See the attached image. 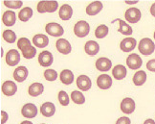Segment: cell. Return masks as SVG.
<instances>
[{
	"instance_id": "obj_9",
	"label": "cell",
	"mask_w": 155,
	"mask_h": 124,
	"mask_svg": "<svg viewBox=\"0 0 155 124\" xmlns=\"http://www.w3.org/2000/svg\"><path fill=\"white\" fill-rule=\"evenodd\" d=\"M21 114L23 116L28 117V119H34L38 115V108L33 103H27L22 107Z\"/></svg>"
},
{
	"instance_id": "obj_21",
	"label": "cell",
	"mask_w": 155,
	"mask_h": 124,
	"mask_svg": "<svg viewBox=\"0 0 155 124\" xmlns=\"http://www.w3.org/2000/svg\"><path fill=\"white\" fill-rule=\"evenodd\" d=\"M33 43L37 47H39V48H44V47H46L49 44V39L46 35L38 34V35H35V36H34Z\"/></svg>"
},
{
	"instance_id": "obj_23",
	"label": "cell",
	"mask_w": 155,
	"mask_h": 124,
	"mask_svg": "<svg viewBox=\"0 0 155 124\" xmlns=\"http://www.w3.org/2000/svg\"><path fill=\"white\" fill-rule=\"evenodd\" d=\"M2 21L3 24L6 26H13L16 21V15L15 13L13 11H6L2 15Z\"/></svg>"
},
{
	"instance_id": "obj_20",
	"label": "cell",
	"mask_w": 155,
	"mask_h": 124,
	"mask_svg": "<svg viewBox=\"0 0 155 124\" xmlns=\"http://www.w3.org/2000/svg\"><path fill=\"white\" fill-rule=\"evenodd\" d=\"M84 50L89 56H95L100 51V45L95 40H88L84 45Z\"/></svg>"
},
{
	"instance_id": "obj_15",
	"label": "cell",
	"mask_w": 155,
	"mask_h": 124,
	"mask_svg": "<svg viewBox=\"0 0 155 124\" xmlns=\"http://www.w3.org/2000/svg\"><path fill=\"white\" fill-rule=\"evenodd\" d=\"M137 44V41L133 38H127L121 41L120 43V48L124 52H130L132 51Z\"/></svg>"
},
{
	"instance_id": "obj_42",
	"label": "cell",
	"mask_w": 155,
	"mask_h": 124,
	"mask_svg": "<svg viewBox=\"0 0 155 124\" xmlns=\"http://www.w3.org/2000/svg\"><path fill=\"white\" fill-rule=\"evenodd\" d=\"M126 3H127V4H132V3L136 4V3H138V1H133V2L132 1H126Z\"/></svg>"
},
{
	"instance_id": "obj_14",
	"label": "cell",
	"mask_w": 155,
	"mask_h": 124,
	"mask_svg": "<svg viewBox=\"0 0 155 124\" xmlns=\"http://www.w3.org/2000/svg\"><path fill=\"white\" fill-rule=\"evenodd\" d=\"M2 92L7 96H12L17 91V87L13 81H5L2 84Z\"/></svg>"
},
{
	"instance_id": "obj_13",
	"label": "cell",
	"mask_w": 155,
	"mask_h": 124,
	"mask_svg": "<svg viewBox=\"0 0 155 124\" xmlns=\"http://www.w3.org/2000/svg\"><path fill=\"white\" fill-rule=\"evenodd\" d=\"M77 87L81 91H87L91 88V80L86 75H80L77 79Z\"/></svg>"
},
{
	"instance_id": "obj_31",
	"label": "cell",
	"mask_w": 155,
	"mask_h": 124,
	"mask_svg": "<svg viewBox=\"0 0 155 124\" xmlns=\"http://www.w3.org/2000/svg\"><path fill=\"white\" fill-rule=\"evenodd\" d=\"M71 99H72V101L76 104H83L85 102L84 95L79 91H72V93H71Z\"/></svg>"
},
{
	"instance_id": "obj_19",
	"label": "cell",
	"mask_w": 155,
	"mask_h": 124,
	"mask_svg": "<svg viewBox=\"0 0 155 124\" xmlns=\"http://www.w3.org/2000/svg\"><path fill=\"white\" fill-rule=\"evenodd\" d=\"M28 73L29 71L26 67H23V66L18 67L17 68H15L14 71V78L15 81L21 83L26 80V78L28 77Z\"/></svg>"
},
{
	"instance_id": "obj_36",
	"label": "cell",
	"mask_w": 155,
	"mask_h": 124,
	"mask_svg": "<svg viewBox=\"0 0 155 124\" xmlns=\"http://www.w3.org/2000/svg\"><path fill=\"white\" fill-rule=\"evenodd\" d=\"M44 77L48 81H55L58 78V73L55 69H47L44 71Z\"/></svg>"
},
{
	"instance_id": "obj_26",
	"label": "cell",
	"mask_w": 155,
	"mask_h": 124,
	"mask_svg": "<svg viewBox=\"0 0 155 124\" xmlns=\"http://www.w3.org/2000/svg\"><path fill=\"white\" fill-rule=\"evenodd\" d=\"M43 91H44V86L41 84V83H34V84H32L29 87L28 93L31 96L35 97V96L40 95V94L43 92Z\"/></svg>"
},
{
	"instance_id": "obj_33",
	"label": "cell",
	"mask_w": 155,
	"mask_h": 124,
	"mask_svg": "<svg viewBox=\"0 0 155 124\" xmlns=\"http://www.w3.org/2000/svg\"><path fill=\"white\" fill-rule=\"evenodd\" d=\"M3 39L9 43H14L16 40V35L14 31L12 30H5L2 34Z\"/></svg>"
},
{
	"instance_id": "obj_7",
	"label": "cell",
	"mask_w": 155,
	"mask_h": 124,
	"mask_svg": "<svg viewBox=\"0 0 155 124\" xmlns=\"http://www.w3.org/2000/svg\"><path fill=\"white\" fill-rule=\"evenodd\" d=\"M127 67L130 68V69H133V70H136V69H139L142 64H143V61L141 57L138 55V54H130L127 59Z\"/></svg>"
},
{
	"instance_id": "obj_40",
	"label": "cell",
	"mask_w": 155,
	"mask_h": 124,
	"mask_svg": "<svg viewBox=\"0 0 155 124\" xmlns=\"http://www.w3.org/2000/svg\"><path fill=\"white\" fill-rule=\"evenodd\" d=\"M150 14H151L153 16H155V3H153V4L151 5V7H150Z\"/></svg>"
},
{
	"instance_id": "obj_16",
	"label": "cell",
	"mask_w": 155,
	"mask_h": 124,
	"mask_svg": "<svg viewBox=\"0 0 155 124\" xmlns=\"http://www.w3.org/2000/svg\"><path fill=\"white\" fill-rule=\"evenodd\" d=\"M112 67V63L108 58H99L96 61V68L99 71H108Z\"/></svg>"
},
{
	"instance_id": "obj_5",
	"label": "cell",
	"mask_w": 155,
	"mask_h": 124,
	"mask_svg": "<svg viewBox=\"0 0 155 124\" xmlns=\"http://www.w3.org/2000/svg\"><path fill=\"white\" fill-rule=\"evenodd\" d=\"M45 31L52 37H61L64 33V29L58 23L50 22L45 26Z\"/></svg>"
},
{
	"instance_id": "obj_39",
	"label": "cell",
	"mask_w": 155,
	"mask_h": 124,
	"mask_svg": "<svg viewBox=\"0 0 155 124\" xmlns=\"http://www.w3.org/2000/svg\"><path fill=\"white\" fill-rule=\"evenodd\" d=\"M1 116H2V119H1V124H5L6 122H7L8 119H9V115H8L7 113H6V112L2 111L1 112Z\"/></svg>"
},
{
	"instance_id": "obj_3",
	"label": "cell",
	"mask_w": 155,
	"mask_h": 124,
	"mask_svg": "<svg viewBox=\"0 0 155 124\" xmlns=\"http://www.w3.org/2000/svg\"><path fill=\"white\" fill-rule=\"evenodd\" d=\"M58 7L57 1H39L38 3V12L40 14L43 13H54Z\"/></svg>"
},
{
	"instance_id": "obj_41",
	"label": "cell",
	"mask_w": 155,
	"mask_h": 124,
	"mask_svg": "<svg viewBox=\"0 0 155 124\" xmlns=\"http://www.w3.org/2000/svg\"><path fill=\"white\" fill-rule=\"evenodd\" d=\"M144 124H155V121L153 120V119H147L145 122H144Z\"/></svg>"
},
{
	"instance_id": "obj_25",
	"label": "cell",
	"mask_w": 155,
	"mask_h": 124,
	"mask_svg": "<svg viewBox=\"0 0 155 124\" xmlns=\"http://www.w3.org/2000/svg\"><path fill=\"white\" fill-rule=\"evenodd\" d=\"M112 75L113 77L117 80H122L126 78L127 76V68L123 64H117L114 68L112 69Z\"/></svg>"
},
{
	"instance_id": "obj_4",
	"label": "cell",
	"mask_w": 155,
	"mask_h": 124,
	"mask_svg": "<svg viewBox=\"0 0 155 124\" xmlns=\"http://www.w3.org/2000/svg\"><path fill=\"white\" fill-rule=\"evenodd\" d=\"M89 31H90V26H89L88 23L84 20L78 21L74 26V33L76 36L79 38L86 37L89 34Z\"/></svg>"
},
{
	"instance_id": "obj_12",
	"label": "cell",
	"mask_w": 155,
	"mask_h": 124,
	"mask_svg": "<svg viewBox=\"0 0 155 124\" xmlns=\"http://www.w3.org/2000/svg\"><path fill=\"white\" fill-rule=\"evenodd\" d=\"M53 60H54V58H53L52 53L47 50L42 51L38 56V63L40 64L41 67H50L53 64Z\"/></svg>"
},
{
	"instance_id": "obj_27",
	"label": "cell",
	"mask_w": 155,
	"mask_h": 124,
	"mask_svg": "<svg viewBox=\"0 0 155 124\" xmlns=\"http://www.w3.org/2000/svg\"><path fill=\"white\" fill-rule=\"evenodd\" d=\"M61 81L64 85H71L74 81V74L69 69H64L61 73Z\"/></svg>"
},
{
	"instance_id": "obj_29",
	"label": "cell",
	"mask_w": 155,
	"mask_h": 124,
	"mask_svg": "<svg viewBox=\"0 0 155 124\" xmlns=\"http://www.w3.org/2000/svg\"><path fill=\"white\" fill-rule=\"evenodd\" d=\"M32 16H33V9L30 7H25L24 9H21V11L18 14V19L23 22L28 21Z\"/></svg>"
},
{
	"instance_id": "obj_30",
	"label": "cell",
	"mask_w": 155,
	"mask_h": 124,
	"mask_svg": "<svg viewBox=\"0 0 155 124\" xmlns=\"http://www.w3.org/2000/svg\"><path fill=\"white\" fill-rule=\"evenodd\" d=\"M118 21H119V23H120V27H119V29H118V32L122 33L123 35H127V36H129V35H131L133 33L132 27L128 24H127L126 21H124L122 19H118Z\"/></svg>"
},
{
	"instance_id": "obj_34",
	"label": "cell",
	"mask_w": 155,
	"mask_h": 124,
	"mask_svg": "<svg viewBox=\"0 0 155 124\" xmlns=\"http://www.w3.org/2000/svg\"><path fill=\"white\" fill-rule=\"evenodd\" d=\"M3 4L7 8H10V9H19L22 6L23 2L17 1V0H13V1H11V0H5V1L3 2Z\"/></svg>"
},
{
	"instance_id": "obj_17",
	"label": "cell",
	"mask_w": 155,
	"mask_h": 124,
	"mask_svg": "<svg viewBox=\"0 0 155 124\" xmlns=\"http://www.w3.org/2000/svg\"><path fill=\"white\" fill-rule=\"evenodd\" d=\"M97 85L102 90H108L112 85V79L109 75L102 74L97 78Z\"/></svg>"
},
{
	"instance_id": "obj_6",
	"label": "cell",
	"mask_w": 155,
	"mask_h": 124,
	"mask_svg": "<svg viewBox=\"0 0 155 124\" xmlns=\"http://www.w3.org/2000/svg\"><path fill=\"white\" fill-rule=\"evenodd\" d=\"M124 16L129 23H137L141 19L142 14L138 8H129L126 11Z\"/></svg>"
},
{
	"instance_id": "obj_24",
	"label": "cell",
	"mask_w": 155,
	"mask_h": 124,
	"mask_svg": "<svg viewBox=\"0 0 155 124\" xmlns=\"http://www.w3.org/2000/svg\"><path fill=\"white\" fill-rule=\"evenodd\" d=\"M73 15V9L68 4H63L58 12V15L62 20H69Z\"/></svg>"
},
{
	"instance_id": "obj_45",
	"label": "cell",
	"mask_w": 155,
	"mask_h": 124,
	"mask_svg": "<svg viewBox=\"0 0 155 124\" xmlns=\"http://www.w3.org/2000/svg\"><path fill=\"white\" fill-rule=\"evenodd\" d=\"M41 124H44V123H41Z\"/></svg>"
},
{
	"instance_id": "obj_22",
	"label": "cell",
	"mask_w": 155,
	"mask_h": 124,
	"mask_svg": "<svg viewBox=\"0 0 155 124\" xmlns=\"http://www.w3.org/2000/svg\"><path fill=\"white\" fill-rule=\"evenodd\" d=\"M103 3L101 2V1H94L92 3H90L88 6H87V8H86V14L88 15H97L99 14L101 11L103 10Z\"/></svg>"
},
{
	"instance_id": "obj_1",
	"label": "cell",
	"mask_w": 155,
	"mask_h": 124,
	"mask_svg": "<svg viewBox=\"0 0 155 124\" xmlns=\"http://www.w3.org/2000/svg\"><path fill=\"white\" fill-rule=\"evenodd\" d=\"M17 47L21 50L22 55L25 59H33L35 54H37V48L34 46H32L30 40L27 38H21L18 40V43H17Z\"/></svg>"
},
{
	"instance_id": "obj_35",
	"label": "cell",
	"mask_w": 155,
	"mask_h": 124,
	"mask_svg": "<svg viewBox=\"0 0 155 124\" xmlns=\"http://www.w3.org/2000/svg\"><path fill=\"white\" fill-rule=\"evenodd\" d=\"M58 101L61 103L62 106H67L69 104V96L68 94L65 92L64 91H61L58 92Z\"/></svg>"
},
{
	"instance_id": "obj_8",
	"label": "cell",
	"mask_w": 155,
	"mask_h": 124,
	"mask_svg": "<svg viewBox=\"0 0 155 124\" xmlns=\"http://www.w3.org/2000/svg\"><path fill=\"white\" fill-rule=\"evenodd\" d=\"M20 61V54L16 49H11L6 55V63L10 67H15Z\"/></svg>"
},
{
	"instance_id": "obj_37",
	"label": "cell",
	"mask_w": 155,
	"mask_h": 124,
	"mask_svg": "<svg viewBox=\"0 0 155 124\" xmlns=\"http://www.w3.org/2000/svg\"><path fill=\"white\" fill-rule=\"evenodd\" d=\"M147 68L150 70V71L155 72V59H153V60H150V61L147 62Z\"/></svg>"
},
{
	"instance_id": "obj_43",
	"label": "cell",
	"mask_w": 155,
	"mask_h": 124,
	"mask_svg": "<svg viewBox=\"0 0 155 124\" xmlns=\"http://www.w3.org/2000/svg\"><path fill=\"white\" fill-rule=\"evenodd\" d=\"M21 124H33L31 121H22Z\"/></svg>"
},
{
	"instance_id": "obj_18",
	"label": "cell",
	"mask_w": 155,
	"mask_h": 124,
	"mask_svg": "<svg viewBox=\"0 0 155 124\" xmlns=\"http://www.w3.org/2000/svg\"><path fill=\"white\" fill-rule=\"evenodd\" d=\"M40 113L43 116H46V117H50V116H53L56 113V107L55 105L51 102H45L41 105L40 107Z\"/></svg>"
},
{
	"instance_id": "obj_38",
	"label": "cell",
	"mask_w": 155,
	"mask_h": 124,
	"mask_svg": "<svg viewBox=\"0 0 155 124\" xmlns=\"http://www.w3.org/2000/svg\"><path fill=\"white\" fill-rule=\"evenodd\" d=\"M130 123H131V121L127 116L120 117V119H119L116 122V124H130Z\"/></svg>"
},
{
	"instance_id": "obj_2",
	"label": "cell",
	"mask_w": 155,
	"mask_h": 124,
	"mask_svg": "<svg viewBox=\"0 0 155 124\" xmlns=\"http://www.w3.org/2000/svg\"><path fill=\"white\" fill-rule=\"evenodd\" d=\"M138 49L144 56H150L155 50V44L150 38H145L140 40Z\"/></svg>"
},
{
	"instance_id": "obj_28",
	"label": "cell",
	"mask_w": 155,
	"mask_h": 124,
	"mask_svg": "<svg viewBox=\"0 0 155 124\" xmlns=\"http://www.w3.org/2000/svg\"><path fill=\"white\" fill-rule=\"evenodd\" d=\"M133 83L135 86H142L144 85L147 81V73L144 70H138L133 76Z\"/></svg>"
},
{
	"instance_id": "obj_32",
	"label": "cell",
	"mask_w": 155,
	"mask_h": 124,
	"mask_svg": "<svg viewBox=\"0 0 155 124\" xmlns=\"http://www.w3.org/2000/svg\"><path fill=\"white\" fill-rule=\"evenodd\" d=\"M108 27L106 25H100L96 28V30H95V36L98 39H103L104 37L107 36V34H108Z\"/></svg>"
},
{
	"instance_id": "obj_11",
	"label": "cell",
	"mask_w": 155,
	"mask_h": 124,
	"mask_svg": "<svg viewBox=\"0 0 155 124\" xmlns=\"http://www.w3.org/2000/svg\"><path fill=\"white\" fill-rule=\"evenodd\" d=\"M121 110L123 113L130 115L132 114L135 111V102L132 98H124L123 99V101L121 102Z\"/></svg>"
},
{
	"instance_id": "obj_44",
	"label": "cell",
	"mask_w": 155,
	"mask_h": 124,
	"mask_svg": "<svg viewBox=\"0 0 155 124\" xmlns=\"http://www.w3.org/2000/svg\"><path fill=\"white\" fill-rule=\"evenodd\" d=\"M154 39H155V32H154Z\"/></svg>"
},
{
	"instance_id": "obj_10",
	"label": "cell",
	"mask_w": 155,
	"mask_h": 124,
	"mask_svg": "<svg viewBox=\"0 0 155 124\" xmlns=\"http://www.w3.org/2000/svg\"><path fill=\"white\" fill-rule=\"evenodd\" d=\"M56 46H57V49L59 53L64 55H67L69 53H71L72 51V47H71L70 43L65 39H59L57 40L56 43Z\"/></svg>"
}]
</instances>
